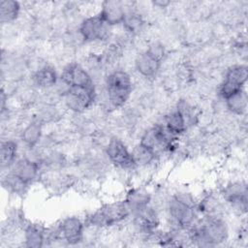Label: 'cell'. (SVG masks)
Wrapping results in <instances>:
<instances>
[{
	"label": "cell",
	"mask_w": 248,
	"mask_h": 248,
	"mask_svg": "<svg viewBox=\"0 0 248 248\" xmlns=\"http://www.w3.org/2000/svg\"><path fill=\"white\" fill-rule=\"evenodd\" d=\"M169 216L177 229L193 227L197 217V203L188 193L175 194L168 202Z\"/></svg>",
	"instance_id": "6da1fadb"
},
{
	"label": "cell",
	"mask_w": 248,
	"mask_h": 248,
	"mask_svg": "<svg viewBox=\"0 0 248 248\" xmlns=\"http://www.w3.org/2000/svg\"><path fill=\"white\" fill-rule=\"evenodd\" d=\"M131 210L124 200L102 204L87 218V223L93 228H108L117 225L131 215Z\"/></svg>",
	"instance_id": "7a4b0ae2"
},
{
	"label": "cell",
	"mask_w": 248,
	"mask_h": 248,
	"mask_svg": "<svg viewBox=\"0 0 248 248\" xmlns=\"http://www.w3.org/2000/svg\"><path fill=\"white\" fill-rule=\"evenodd\" d=\"M133 82L129 74L123 70L111 72L106 78V91L110 105L114 108H121L131 96Z\"/></svg>",
	"instance_id": "3957f363"
},
{
	"label": "cell",
	"mask_w": 248,
	"mask_h": 248,
	"mask_svg": "<svg viewBox=\"0 0 248 248\" xmlns=\"http://www.w3.org/2000/svg\"><path fill=\"white\" fill-rule=\"evenodd\" d=\"M95 98L94 85L67 87L65 91V104L69 109L75 112H82L89 108L93 105Z\"/></svg>",
	"instance_id": "277c9868"
},
{
	"label": "cell",
	"mask_w": 248,
	"mask_h": 248,
	"mask_svg": "<svg viewBox=\"0 0 248 248\" xmlns=\"http://www.w3.org/2000/svg\"><path fill=\"white\" fill-rule=\"evenodd\" d=\"M248 70L245 65L232 66L226 73L225 78L220 85L219 93L224 98L244 90V85L247 81Z\"/></svg>",
	"instance_id": "5b68a950"
},
{
	"label": "cell",
	"mask_w": 248,
	"mask_h": 248,
	"mask_svg": "<svg viewBox=\"0 0 248 248\" xmlns=\"http://www.w3.org/2000/svg\"><path fill=\"white\" fill-rule=\"evenodd\" d=\"M106 153L109 162L121 170H132L136 166L132 151L118 138H111L106 147Z\"/></svg>",
	"instance_id": "8992f818"
},
{
	"label": "cell",
	"mask_w": 248,
	"mask_h": 248,
	"mask_svg": "<svg viewBox=\"0 0 248 248\" xmlns=\"http://www.w3.org/2000/svg\"><path fill=\"white\" fill-rule=\"evenodd\" d=\"M108 26L99 14L84 18L79 26V34L85 42L103 41L108 36Z\"/></svg>",
	"instance_id": "52a82bcc"
},
{
	"label": "cell",
	"mask_w": 248,
	"mask_h": 248,
	"mask_svg": "<svg viewBox=\"0 0 248 248\" xmlns=\"http://www.w3.org/2000/svg\"><path fill=\"white\" fill-rule=\"evenodd\" d=\"M57 231L61 240L69 245H76L83 238L84 222L78 216H69L61 220Z\"/></svg>",
	"instance_id": "ba28073f"
},
{
	"label": "cell",
	"mask_w": 248,
	"mask_h": 248,
	"mask_svg": "<svg viewBox=\"0 0 248 248\" xmlns=\"http://www.w3.org/2000/svg\"><path fill=\"white\" fill-rule=\"evenodd\" d=\"M224 200L238 212H246L247 209V186L245 182L236 181L228 184L223 192Z\"/></svg>",
	"instance_id": "9c48e42d"
},
{
	"label": "cell",
	"mask_w": 248,
	"mask_h": 248,
	"mask_svg": "<svg viewBox=\"0 0 248 248\" xmlns=\"http://www.w3.org/2000/svg\"><path fill=\"white\" fill-rule=\"evenodd\" d=\"M62 82L67 87L93 86V80L87 71L78 63L68 64L60 76Z\"/></svg>",
	"instance_id": "30bf717a"
},
{
	"label": "cell",
	"mask_w": 248,
	"mask_h": 248,
	"mask_svg": "<svg viewBox=\"0 0 248 248\" xmlns=\"http://www.w3.org/2000/svg\"><path fill=\"white\" fill-rule=\"evenodd\" d=\"M133 215V223L138 232L148 235L149 233L157 231L160 224L159 216L157 211L150 205L135 212Z\"/></svg>",
	"instance_id": "8fae6325"
},
{
	"label": "cell",
	"mask_w": 248,
	"mask_h": 248,
	"mask_svg": "<svg viewBox=\"0 0 248 248\" xmlns=\"http://www.w3.org/2000/svg\"><path fill=\"white\" fill-rule=\"evenodd\" d=\"M126 12L127 11L122 2L109 0L102 3L101 10L98 14L103 18V20L111 27L123 22Z\"/></svg>",
	"instance_id": "7c38bea8"
},
{
	"label": "cell",
	"mask_w": 248,
	"mask_h": 248,
	"mask_svg": "<svg viewBox=\"0 0 248 248\" xmlns=\"http://www.w3.org/2000/svg\"><path fill=\"white\" fill-rule=\"evenodd\" d=\"M10 171L18 176L27 184H31L39 176V163L29 158L17 159L10 168Z\"/></svg>",
	"instance_id": "4fadbf2b"
},
{
	"label": "cell",
	"mask_w": 248,
	"mask_h": 248,
	"mask_svg": "<svg viewBox=\"0 0 248 248\" xmlns=\"http://www.w3.org/2000/svg\"><path fill=\"white\" fill-rule=\"evenodd\" d=\"M161 62L162 61H160L155 56L150 54L147 50H145L138 55V57L136 58L135 67L138 73L142 77L151 78L154 77L159 71Z\"/></svg>",
	"instance_id": "5bb4252c"
},
{
	"label": "cell",
	"mask_w": 248,
	"mask_h": 248,
	"mask_svg": "<svg viewBox=\"0 0 248 248\" xmlns=\"http://www.w3.org/2000/svg\"><path fill=\"white\" fill-rule=\"evenodd\" d=\"M123 200L129 206L131 213L134 214L135 212L150 205L151 195L147 190L143 188H132L128 191L126 197Z\"/></svg>",
	"instance_id": "9a60e30c"
},
{
	"label": "cell",
	"mask_w": 248,
	"mask_h": 248,
	"mask_svg": "<svg viewBox=\"0 0 248 248\" xmlns=\"http://www.w3.org/2000/svg\"><path fill=\"white\" fill-rule=\"evenodd\" d=\"M47 230L42 225L29 223L24 227V241L27 247H42L46 240Z\"/></svg>",
	"instance_id": "2e32d148"
},
{
	"label": "cell",
	"mask_w": 248,
	"mask_h": 248,
	"mask_svg": "<svg viewBox=\"0 0 248 248\" xmlns=\"http://www.w3.org/2000/svg\"><path fill=\"white\" fill-rule=\"evenodd\" d=\"M17 144L12 140H2L0 145V165L1 170H10L17 160Z\"/></svg>",
	"instance_id": "e0dca14e"
},
{
	"label": "cell",
	"mask_w": 248,
	"mask_h": 248,
	"mask_svg": "<svg viewBox=\"0 0 248 248\" xmlns=\"http://www.w3.org/2000/svg\"><path fill=\"white\" fill-rule=\"evenodd\" d=\"M187 120L183 116V114L175 108V110L170 112L165 117L164 126L166 129L171 133L173 136L178 137L182 135L187 129Z\"/></svg>",
	"instance_id": "ac0fdd59"
},
{
	"label": "cell",
	"mask_w": 248,
	"mask_h": 248,
	"mask_svg": "<svg viewBox=\"0 0 248 248\" xmlns=\"http://www.w3.org/2000/svg\"><path fill=\"white\" fill-rule=\"evenodd\" d=\"M43 127L39 120H33L27 124L21 132V140L27 147H34L42 138Z\"/></svg>",
	"instance_id": "d6986e66"
},
{
	"label": "cell",
	"mask_w": 248,
	"mask_h": 248,
	"mask_svg": "<svg viewBox=\"0 0 248 248\" xmlns=\"http://www.w3.org/2000/svg\"><path fill=\"white\" fill-rule=\"evenodd\" d=\"M34 83L42 88H47L54 85L57 81V73L51 66H44L40 68L33 76Z\"/></svg>",
	"instance_id": "ffe728a7"
},
{
	"label": "cell",
	"mask_w": 248,
	"mask_h": 248,
	"mask_svg": "<svg viewBox=\"0 0 248 248\" xmlns=\"http://www.w3.org/2000/svg\"><path fill=\"white\" fill-rule=\"evenodd\" d=\"M197 209L204 217H222V205L220 201L212 195L206 196L197 204Z\"/></svg>",
	"instance_id": "44dd1931"
},
{
	"label": "cell",
	"mask_w": 248,
	"mask_h": 248,
	"mask_svg": "<svg viewBox=\"0 0 248 248\" xmlns=\"http://www.w3.org/2000/svg\"><path fill=\"white\" fill-rule=\"evenodd\" d=\"M2 186L3 188L14 195H22L26 192L29 184L21 180L18 176L14 174L13 172L9 171L2 179Z\"/></svg>",
	"instance_id": "7402d4cb"
},
{
	"label": "cell",
	"mask_w": 248,
	"mask_h": 248,
	"mask_svg": "<svg viewBox=\"0 0 248 248\" xmlns=\"http://www.w3.org/2000/svg\"><path fill=\"white\" fill-rule=\"evenodd\" d=\"M20 12V4L14 0H2L0 2V20L9 23L16 20Z\"/></svg>",
	"instance_id": "603a6c76"
},
{
	"label": "cell",
	"mask_w": 248,
	"mask_h": 248,
	"mask_svg": "<svg viewBox=\"0 0 248 248\" xmlns=\"http://www.w3.org/2000/svg\"><path fill=\"white\" fill-rule=\"evenodd\" d=\"M227 108L234 114L241 115L246 111L247 108V95L244 90H241L227 99H225Z\"/></svg>",
	"instance_id": "cb8c5ba5"
},
{
	"label": "cell",
	"mask_w": 248,
	"mask_h": 248,
	"mask_svg": "<svg viewBox=\"0 0 248 248\" xmlns=\"http://www.w3.org/2000/svg\"><path fill=\"white\" fill-rule=\"evenodd\" d=\"M132 155L134 157L136 166H147L156 158V154L151 149L140 142L132 150Z\"/></svg>",
	"instance_id": "d4e9b609"
},
{
	"label": "cell",
	"mask_w": 248,
	"mask_h": 248,
	"mask_svg": "<svg viewBox=\"0 0 248 248\" xmlns=\"http://www.w3.org/2000/svg\"><path fill=\"white\" fill-rule=\"evenodd\" d=\"M123 26L125 29L130 32V33H137L140 30H141L142 25H143V20L140 16L136 12H126L124 20L122 22Z\"/></svg>",
	"instance_id": "484cf974"
},
{
	"label": "cell",
	"mask_w": 248,
	"mask_h": 248,
	"mask_svg": "<svg viewBox=\"0 0 248 248\" xmlns=\"http://www.w3.org/2000/svg\"><path fill=\"white\" fill-rule=\"evenodd\" d=\"M150 54H152L153 56H155L157 59H159L160 61L163 60L164 56H165V48L164 46L159 44V43H153L149 46V47L146 49Z\"/></svg>",
	"instance_id": "4316f807"
},
{
	"label": "cell",
	"mask_w": 248,
	"mask_h": 248,
	"mask_svg": "<svg viewBox=\"0 0 248 248\" xmlns=\"http://www.w3.org/2000/svg\"><path fill=\"white\" fill-rule=\"evenodd\" d=\"M152 4L156 7H159V8H166L170 4V2L166 1V0H157V1H153Z\"/></svg>",
	"instance_id": "83f0119b"
}]
</instances>
